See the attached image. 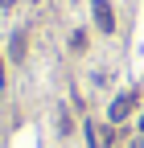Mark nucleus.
I'll use <instances>...</instances> for the list:
<instances>
[{
    "label": "nucleus",
    "mask_w": 144,
    "mask_h": 148,
    "mask_svg": "<svg viewBox=\"0 0 144 148\" xmlns=\"http://www.w3.org/2000/svg\"><path fill=\"white\" fill-rule=\"evenodd\" d=\"M140 136H144V115H140Z\"/></svg>",
    "instance_id": "8"
},
{
    "label": "nucleus",
    "mask_w": 144,
    "mask_h": 148,
    "mask_svg": "<svg viewBox=\"0 0 144 148\" xmlns=\"http://www.w3.org/2000/svg\"><path fill=\"white\" fill-rule=\"evenodd\" d=\"M0 82H4V62H0Z\"/></svg>",
    "instance_id": "7"
},
{
    "label": "nucleus",
    "mask_w": 144,
    "mask_h": 148,
    "mask_svg": "<svg viewBox=\"0 0 144 148\" xmlns=\"http://www.w3.org/2000/svg\"><path fill=\"white\" fill-rule=\"evenodd\" d=\"M70 49H74V53H82V49H86V33H82V29L70 33Z\"/></svg>",
    "instance_id": "4"
},
{
    "label": "nucleus",
    "mask_w": 144,
    "mask_h": 148,
    "mask_svg": "<svg viewBox=\"0 0 144 148\" xmlns=\"http://www.w3.org/2000/svg\"><path fill=\"white\" fill-rule=\"evenodd\" d=\"M91 12H95L99 33H115V8H111V0H95V4H91Z\"/></svg>",
    "instance_id": "1"
},
{
    "label": "nucleus",
    "mask_w": 144,
    "mask_h": 148,
    "mask_svg": "<svg viewBox=\"0 0 144 148\" xmlns=\"http://www.w3.org/2000/svg\"><path fill=\"white\" fill-rule=\"evenodd\" d=\"M132 148H144V136H140V140H136V144H132Z\"/></svg>",
    "instance_id": "6"
},
{
    "label": "nucleus",
    "mask_w": 144,
    "mask_h": 148,
    "mask_svg": "<svg viewBox=\"0 0 144 148\" xmlns=\"http://www.w3.org/2000/svg\"><path fill=\"white\" fill-rule=\"evenodd\" d=\"M8 53H12V58H16V62H21V58H25V33H21V29H16V33H12V45H8Z\"/></svg>",
    "instance_id": "3"
},
{
    "label": "nucleus",
    "mask_w": 144,
    "mask_h": 148,
    "mask_svg": "<svg viewBox=\"0 0 144 148\" xmlns=\"http://www.w3.org/2000/svg\"><path fill=\"white\" fill-rule=\"evenodd\" d=\"M0 8H16V0H0Z\"/></svg>",
    "instance_id": "5"
},
{
    "label": "nucleus",
    "mask_w": 144,
    "mask_h": 148,
    "mask_svg": "<svg viewBox=\"0 0 144 148\" xmlns=\"http://www.w3.org/2000/svg\"><path fill=\"white\" fill-rule=\"evenodd\" d=\"M136 99H140L136 90H123V95L111 103V111H107V115H111V123H123V119H128V115H132V107H136Z\"/></svg>",
    "instance_id": "2"
}]
</instances>
